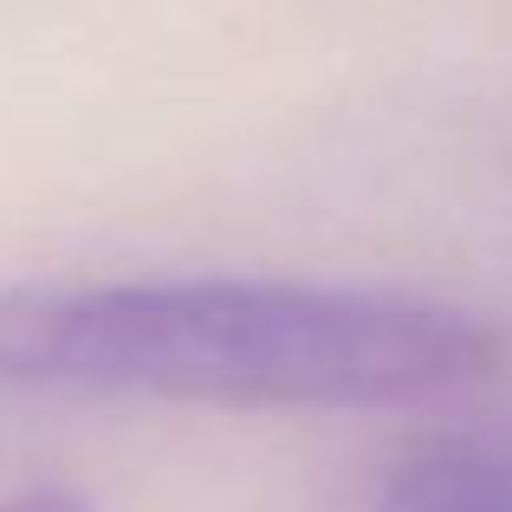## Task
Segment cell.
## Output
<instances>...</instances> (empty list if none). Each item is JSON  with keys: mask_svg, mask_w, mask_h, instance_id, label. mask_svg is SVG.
Instances as JSON below:
<instances>
[{"mask_svg": "<svg viewBox=\"0 0 512 512\" xmlns=\"http://www.w3.org/2000/svg\"><path fill=\"white\" fill-rule=\"evenodd\" d=\"M506 331L454 299L273 273L0 286V396L415 409L487 383Z\"/></svg>", "mask_w": 512, "mask_h": 512, "instance_id": "6da1fadb", "label": "cell"}, {"mask_svg": "<svg viewBox=\"0 0 512 512\" xmlns=\"http://www.w3.org/2000/svg\"><path fill=\"white\" fill-rule=\"evenodd\" d=\"M370 512H512V428H441L415 441Z\"/></svg>", "mask_w": 512, "mask_h": 512, "instance_id": "7a4b0ae2", "label": "cell"}, {"mask_svg": "<svg viewBox=\"0 0 512 512\" xmlns=\"http://www.w3.org/2000/svg\"><path fill=\"white\" fill-rule=\"evenodd\" d=\"M0 512H91V506L65 487H20V493H0Z\"/></svg>", "mask_w": 512, "mask_h": 512, "instance_id": "3957f363", "label": "cell"}]
</instances>
